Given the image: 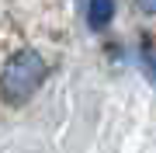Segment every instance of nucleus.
Here are the masks:
<instances>
[{"instance_id":"7ed1b4c3","label":"nucleus","mask_w":156,"mask_h":153,"mask_svg":"<svg viewBox=\"0 0 156 153\" xmlns=\"http://www.w3.org/2000/svg\"><path fill=\"white\" fill-rule=\"evenodd\" d=\"M142 63L149 70V77L156 80V46H142Z\"/></svg>"},{"instance_id":"20e7f679","label":"nucleus","mask_w":156,"mask_h":153,"mask_svg":"<svg viewBox=\"0 0 156 153\" xmlns=\"http://www.w3.org/2000/svg\"><path fill=\"white\" fill-rule=\"evenodd\" d=\"M135 4V11L146 14V17H156V0H132Z\"/></svg>"},{"instance_id":"f257e3e1","label":"nucleus","mask_w":156,"mask_h":153,"mask_svg":"<svg viewBox=\"0 0 156 153\" xmlns=\"http://www.w3.org/2000/svg\"><path fill=\"white\" fill-rule=\"evenodd\" d=\"M52 73V56L42 49V42L31 38H11V46L0 52V104L21 108L28 104L42 84Z\"/></svg>"},{"instance_id":"f03ea898","label":"nucleus","mask_w":156,"mask_h":153,"mask_svg":"<svg viewBox=\"0 0 156 153\" xmlns=\"http://www.w3.org/2000/svg\"><path fill=\"white\" fill-rule=\"evenodd\" d=\"M87 21L94 31H104L115 21V0H87Z\"/></svg>"}]
</instances>
